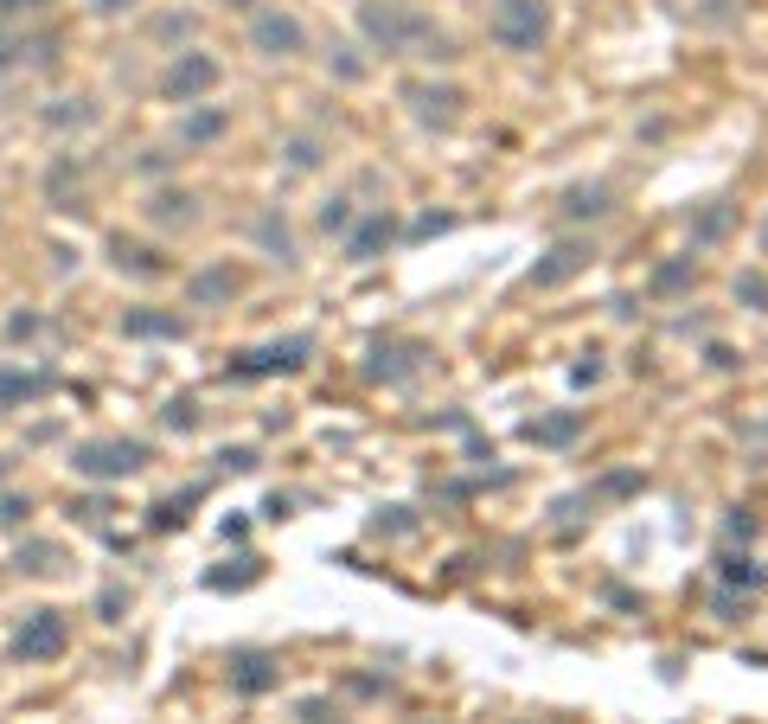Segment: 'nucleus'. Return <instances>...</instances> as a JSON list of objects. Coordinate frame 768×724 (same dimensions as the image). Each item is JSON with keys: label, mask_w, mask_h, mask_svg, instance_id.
Returning <instances> with one entry per match:
<instances>
[{"label": "nucleus", "mask_w": 768, "mask_h": 724, "mask_svg": "<svg viewBox=\"0 0 768 724\" xmlns=\"http://www.w3.org/2000/svg\"><path fill=\"white\" fill-rule=\"evenodd\" d=\"M602 212H615V187L609 180H589V187L564 192V219H602Z\"/></svg>", "instance_id": "obj_20"}, {"label": "nucleus", "mask_w": 768, "mask_h": 724, "mask_svg": "<svg viewBox=\"0 0 768 724\" xmlns=\"http://www.w3.org/2000/svg\"><path fill=\"white\" fill-rule=\"evenodd\" d=\"M724 538H743V545H749V538H756V520H749V513L736 506L731 520H724Z\"/></svg>", "instance_id": "obj_39"}, {"label": "nucleus", "mask_w": 768, "mask_h": 724, "mask_svg": "<svg viewBox=\"0 0 768 724\" xmlns=\"http://www.w3.org/2000/svg\"><path fill=\"white\" fill-rule=\"evenodd\" d=\"M219 83V58L212 52H180L174 65H167V77H160V97L167 103H205V90Z\"/></svg>", "instance_id": "obj_6"}, {"label": "nucleus", "mask_w": 768, "mask_h": 724, "mask_svg": "<svg viewBox=\"0 0 768 724\" xmlns=\"http://www.w3.org/2000/svg\"><path fill=\"white\" fill-rule=\"evenodd\" d=\"M110 257H115V269H122V276H147V282H154V276H167L160 250H147V244H129V237H115Z\"/></svg>", "instance_id": "obj_23"}, {"label": "nucleus", "mask_w": 768, "mask_h": 724, "mask_svg": "<svg viewBox=\"0 0 768 724\" xmlns=\"http://www.w3.org/2000/svg\"><path fill=\"white\" fill-rule=\"evenodd\" d=\"M0 475H7V461H0Z\"/></svg>", "instance_id": "obj_45"}, {"label": "nucleus", "mask_w": 768, "mask_h": 724, "mask_svg": "<svg viewBox=\"0 0 768 724\" xmlns=\"http://www.w3.org/2000/svg\"><path fill=\"white\" fill-rule=\"evenodd\" d=\"M763 250H768V225H763Z\"/></svg>", "instance_id": "obj_44"}, {"label": "nucleus", "mask_w": 768, "mask_h": 724, "mask_svg": "<svg viewBox=\"0 0 768 724\" xmlns=\"http://www.w3.org/2000/svg\"><path fill=\"white\" fill-rule=\"evenodd\" d=\"M251 237H256V250H263L269 264H282V269L301 264V244H294V231H289V219H282V205H263V212L251 219Z\"/></svg>", "instance_id": "obj_10"}, {"label": "nucleus", "mask_w": 768, "mask_h": 724, "mask_svg": "<svg viewBox=\"0 0 768 724\" xmlns=\"http://www.w3.org/2000/svg\"><path fill=\"white\" fill-rule=\"evenodd\" d=\"M736 302H749L756 314H768V276L763 269H743V276H736Z\"/></svg>", "instance_id": "obj_31"}, {"label": "nucleus", "mask_w": 768, "mask_h": 724, "mask_svg": "<svg viewBox=\"0 0 768 724\" xmlns=\"http://www.w3.org/2000/svg\"><path fill=\"white\" fill-rule=\"evenodd\" d=\"M570 379H577V385H596V379H602V359L589 353V359H583V366H577V372H570Z\"/></svg>", "instance_id": "obj_42"}, {"label": "nucleus", "mask_w": 768, "mask_h": 724, "mask_svg": "<svg viewBox=\"0 0 768 724\" xmlns=\"http://www.w3.org/2000/svg\"><path fill=\"white\" fill-rule=\"evenodd\" d=\"M353 219H359V212H353V192H327V199H321V212H314V225L327 231V237H346Z\"/></svg>", "instance_id": "obj_25"}, {"label": "nucleus", "mask_w": 768, "mask_h": 724, "mask_svg": "<svg viewBox=\"0 0 768 724\" xmlns=\"http://www.w3.org/2000/svg\"><path fill=\"white\" fill-rule=\"evenodd\" d=\"M359 33H366L385 58H398V52H410V45L430 38V20H423L416 7H403V0H366V7H359Z\"/></svg>", "instance_id": "obj_1"}, {"label": "nucleus", "mask_w": 768, "mask_h": 724, "mask_svg": "<svg viewBox=\"0 0 768 724\" xmlns=\"http://www.w3.org/2000/svg\"><path fill=\"white\" fill-rule=\"evenodd\" d=\"M237 289H244V276L231 264H205V269L186 276V308H224Z\"/></svg>", "instance_id": "obj_12"}, {"label": "nucleus", "mask_w": 768, "mask_h": 724, "mask_svg": "<svg viewBox=\"0 0 768 724\" xmlns=\"http://www.w3.org/2000/svg\"><path fill=\"white\" fill-rule=\"evenodd\" d=\"M282 154H289V167L294 174H314V167H321V135H289V142H282Z\"/></svg>", "instance_id": "obj_28"}, {"label": "nucleus", "mask_w": 768, "mask_h": 724, "mask_svg": "<svg viewBox=\"0 0 768 724\" xmlns=\"http://www.w3.org/2000/svg\"><path fill=\"white\" fill-rule=\"evenodd\" d=\"M33 58H52V38H33L26 26H7V20H0V77L26 71Z\"/></svg>", "instance_id": "obj_16"}, {"label": "nucleus", "mask_w": 768, "mask_h": 724, "mask_svg": "<svg viewBox=\"0 0 768 724\" xmlns=\"http://www.w3.org/2000/svg\"><path fill=\"white\" fill-rule=\"evenodd\" d=\"M589 264H596V244H589V237H564V244H550L545 257L532 264L525 282H532V289H564V282H570V276H583Z\"/></svg>", "instance_id": "obj_7"}, {"label": "nucleus", "mask_w": 768, "mask_h": 724, "mask_svg": "<svg viewBox=\"0 0 768 724\" xmlns=\"http://www.w3.org/2000/svg\"><path fill=\"white\" fill-rule=\"evenodd\" d=\"M33 513V500H20V494H0V526H20Z\"/></svg>", "instance_id": "obj_37"}, {"label": "nucleus", "mask_w": 768, "mask_h": 724, "mask_svg": "<svg viewBox=\"0 0 768 724\" xmlns=\"http://www.w3.org/2000/svg\"><path fill=\"white\" fill-rule=\"evenodd\" d=\"M224 129H231V110H224V103H186L180 110V148H212Z\"/></svg>", "instance_id": "obj_13"}, {"label": "nucleus", "mask_w": 768, "mask_h": 724, "mask_svg": "<svg viewBox=\"0 0 768 724\" xmlns=\"http://www.w3.org/2000/svg\"><path fill=\"white\" fill-rule=\"evenodd\" d=\"M308 353H314V341H308V334H289V341L263 346V353H244V359L231 366V379H269V372H294Z\"/></svg>", "instance_id": "obj_9"}, {"label": "nucleus", "mask_w": 768, "mask_h": 724, "mask_svg": "<svg viewBox=\"0 0 768 724\" xmlns=\"http://www.w3.org/2000/svg\"><path fill=\"white\" fill-rule=\"evenodd\" d=\"M192 500H199V488L180 494V500H160V506H154V526H160V533H167V526H186V506H192Z\"/></svg>", "instance_id": "obj_34"}, {"label": "nucleus", "mask_w": 768, "mask_h": 724, "mask_svg": "<svg viewBox=\"0 0 768 724\" xmlns=\"http://www.w3.org/2000/svg\"><path fill=\"white\" fill-rule=\"evenodd\" d=\"M416 359H423V346H371V359H366V379L371 385H398L416 372Z\"/></svg>", "instance_id": "obj_17"}, {"label": "nucleus", "mask_w": 768, "mask_h": 724, "mask_svg": "<svg viewBox=\"0 0 768 724\" xmlns=\"http://www.w3.org/2000/svg\"><path fill=\"white\" fill-rule=\"evenodd\" d=\"M160 423H167V430H199V404H192V398H174V404L160 411Z\"/></svg>", "instance_id": "obj_35"}, {"label": "nucleus", "mask_w": 768, "mask_h": 724, "mask_svg": "<svg viewBox=\"0 0 768 724\" xmlns=\"http://www.w3.org/2000/svg\"><path fill=\"white\" fill-rule=\"evenodd\" d=\"M403 103H410V115H416L423 129H455L468 97H461L455 83H403Z\"/></svg>", "instance_id": "obj_8"}, {"label": "nucleus", "mask_w": 768, "mask_h": 724, "mask_svg": "<svg viewBox=\"0 0 768 724\" xmlns=\"http://www.w3.org/2000/svg\"><path fill=\"white\" fill-rule=\"evenodd\" d=\"M487 33H493L500 52L532 58V52L545 45V33H550V7H545V0H500V7L487 13Z\"/></svg>", "instance_id": "obj_2"}, {"label": "nucleus", "mask_w": 768, "mask_h": 724, "mask_svg": "<svg viewBox=\"0 0 768 724\" xmlns=\"http://www.w3.org/2000/svg\"><path fill=\"white\" fill-rule=\"evenodd\" d=\"M251 52H263V58H301V52H308V26H301L294 13H282V7H256L251 13Z\"/></svg>", "instance_id": "obj_5"}, {"label": "nucleus", "mask_w": 768, "mask_h": 724, "mask_svg": "<svg viewBox=\"0 0 768 724\" xmlns=\"http://www.w3.org/2000/svg\"><path fill=\"white\" fill-rule=\"evenodd\" d=\"M38 122H45L52 135H71V129H90V122H97V103H90V97H52V103L38 110Z\"/></svg>", "instance_id": "obj_19"}, {"label": "nucleus", "mask_w": 768, "mask_h": 724, "mask_svg": "<svg viewBox=\"0 0 768 724\" xmlns=\"http://www.w3.org/2000/svg\"><path fill=\"white\" fill-rule=\"evenodd\" d=\"M38 334V314H13V321H7V341H33Z\"/></svg>", "instance_id": "obj_40"}, {"label": "nucleus", "mask_w": 768, "mask_h": 724, "mask_svg": "<svg viewBox=\"0 0 768 724\" xmlns=\"http://www.w3.org/2000/svg\"><path fill=\"white\" fill-rule=\"evenodd\" d=\"M327 71L340 77V83H359V77H366V58H359V45H346V38H340V45H327Z\"/></svg>", "instance_id": "obj_27"}, {"label": "nucleus", "mask_w": 768, "mask_h": 724, "mask_svg": "<svg viewBox=\"0 0 768 724\" xmlns=\"http://www.w3.org/2000/svg\"><path fill=\"white\" fill-rule=\"evenodd\" d=\"M583 430H589L583 411H564V417H532V423H525V436H532L538 449H570Z\"/></svg>", "instance_id": "obj_18"}, {"label": "nucleus", "mask_w": 768, "mask_h": 724, "mask_svg": "<svg viewBox=\"0 0 768 724\" xmlns=\"http://www.w3.org/2000/svg\"><path fill=\"white\" fill-rule=\"evenodd\" d=\"M38 7H45V0H0V20H7V26H20V20L38 13Z\"/></svg>", "instance_id": "obj_38"}, {"label": "nucleus", "mask_w": 768, "mask_h": 724, "mask_svg": "<svg viewBox=\"0 0 768 724\" xmlns=\"http://www.w3.org/2000/svg\"><path fill=\"white\" fill-rule=\"evenodd\" d=\"M45 391V379H33V372H20V366H7L0 372V411H13V404H26V398H38Z\"/></svg>", "instance_id": "obj_26"}, {"label": "nucleus", "mask_w": 768, "mask_h": 724, "mask_svg": "<svg viewBox=\"0 0 768 724\" xmlns=\"http://www.w3.org/2000/svg\"><path fill=\"white\" fill-rule=\"evenodd\" d=\"M84 167H77V154H52V167H45V199L58 205V212H84Z\"/></svg>", "instance_id": "obj_15"}, {"label": "nucleus", "mask_w": 768, "mask_h": 724, "mask_svg": "<svg viewBox=\"0 0 768 724\" xmlns=\"http://www.w3.org/2000/svg\"><path fill=\"white\" fill-rule=\"evenodd\" d=\"M122 334L129 341H186V314H174V308H129Z\"/></svg>", "instance_id": "obj_14"}, {"label": "nucleus", "mask_w": 768, "mask_h": 724, "mask_svg": "<svg viewBox=\"0 0 768 724\" xmlns=\"http://www.w3.org/2000/svg\"><path fill=\"white\" fill-rule=\"evenodd\" d=\"M717 577H724L731 590H756V583H763V571H756L749 558H736V552H724V558H717Z\"/></svg>", "instance_id": "obj_30"}, {"label": "nucleus", "mask_w": 768, "mask_h": 724, "mask_svg": "<svg viewBox=\"0 0 768 724\" xmlns=\"http://www.w3.org/2000/svg\"><path fill=\"white\" fill-rule=\"evenodd\" d=\"M391 237H398V219H391V212H378V205L359 212L353 231H346V264H371L378 250H391Z\"/></svg>", "instance_id": "obj_11"}, {"label": "nucleus", "mask_w": 768, "mask_h": 724, "mask_svg": "<svg viewBox=\"0 0 768 724\" xmlns=\"http://www.w3.org/2000/svg\"><path fill=\"white\" fill-rule=\"evenodd\" d=\"M731 225H736L731 199H711V205H704V212L692 219V250H711L717 237H731Z\"/></svg>", "instance_id": "obj_22"}, {"label": "nucleus", "mask_w": 768, "mask_h": 724, "mask_svg": "<svg viewBox=\"0 0 768 724\" xmlns=\"http://www.w3.org/2000/svg\"><path fill=\"white\" fill-rule=\"evenodd\" d=\"M71 468L84 481H129L147 468V443L135 436H97V443H77L71 449Z\"/></svg>", "instance_id": "obj_3"}, {"label": "nucleus", "mask_w": 768, "mask_h": 724, "mask_svg": "<svg viewBox=\"0 0 768 724\" xmlns=\"http://www.w3.org/2000/svg\"><path fill=\"white\" fill-rule=\"evenodd\" d=\"M622 494H641V475L634 468H615V475H602V488L589 500H622Z\"/></svg>", "instance_id": "obj_33"}, {"label": "nucleus", "mask_w": 768, "mask_h": 724, "mask_svg": "<svg viewBox=\"0 0 768 724\" xmlns=\"http://www.w3.org/2000/svg\"><path fill=\"white\" fill-rule=\"evenodd\" d=\"M147 219H154V225H192V219H199V199H192V192H154V199H147Z\"/></svg>", "instance_id": "obj_24"}, {"label": "nucleus", "mask_w": 768, "mask_h": 724, "mask_svg": "<svg viewBox=\"0 0 768 724\" xmlns=\"http://www.w3.org/2000/svg\"><path fill=\"white\" fill-rule=\"evenodd\" d=\"M65 648H71V622L58 610H33L20 622V635H13V654H20L26 667H45V660H58Z\"/></svg>", "instance_id": "obj_4"}, {"label": "nucleus", "mask_w": 768, "mask_h": 724, "mask_svg": "<svg viewBox=\"0 0 768 724\" xmlns=\"http://www.w3.org/2000/svg\"><path fill=\"white\" fill-rule=\"evenodd\" d=\"M84 7H90V13H103V20H115V13H129L135 0H84Z\"/></svg>", "instance_id": "obj_41"}, {"label": "nucleus", "mask_w": 768, "mask_h": 724, "mask_svg": "<svg viewBox=\"0 0 768 724\" xmlns=\"http://www.w3.org/2000/svg\"><path fill=\"white\" fill-rule=\"evenodd\" d=\"M122 610H129V590H122V583H110V590L97 597V615H103V622H122Z\"/></svg>", "instance_id": "obj_36"}, {"label": "nucleus", "mask_w": 768, "mask_h": 724, "mask_svg": "<svg viewBox=\"0 0 768 724\" xmlns=\"http://www.w3.org/2000/svg\"><path fill=\"white\" fill-rule=\"evenodd\" d=\"M269 687H276L269 660H263V654H244V660H237V692H269Z\"/></svg>", "instance_id": "obj_29"}, {"label": "nucleus", "mask_w": 768, "mask_h": 724, "mask_svg": "<svg viewBox=\"0 0 768 724\" xmlns=\"http://www.w3.org/2000/svg\"><path fill=\"white\" fill-rule=\"evenodd\" d=\"M692 282H698V264L692 257H672V264H659L654 276H647V296H654V302H672V296H686Z\"/></svg>", "instance_id": "obj_21"}, {"label": "nucleus", "mask_w": 768, "mask_h": 724, "mask_svg": "<svg viewBox=\"0 0 768 724\" xmlns=\"http://www.w3.org/2000/svg\"><path fill=\"white\" fill-rule=\"evenodd\" d=\"M147 33H154V38H167V45H180V38H192V33H199V20H192V13H160V20H154Z\"/></svg>", "instance_id": "obj_32"}, {"label": "nucleus", "mask_w": 768, "mask_h": 724, "mask_svg": "<svg viewBox=\"0 0 768 724\" xmlns=\"http://www.w3.org/2000/svg\"><path fill=\"white\" fill-rule=\"evenodd\" d=\"M711 366H717V372H736V366H743V359H736L731 346H711Z\"/></svg>", "instance_id": "obj_43"}]
</instances>
